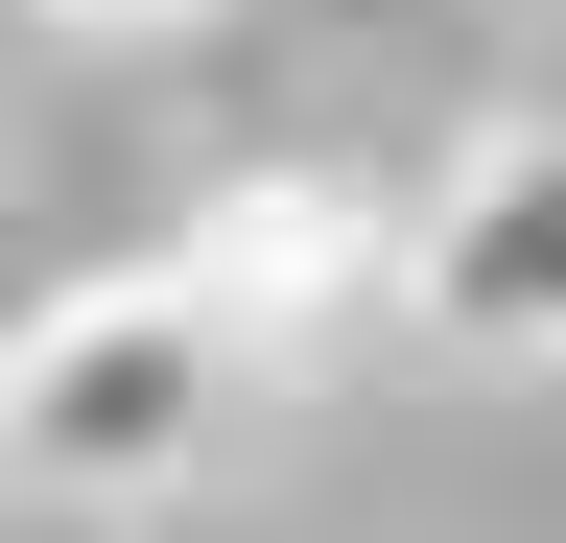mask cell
<instances>
[{
  "mask_svg": "<svg viewBox=\"0 0 566 543\" xmlns=\"http://www.w3.org/2000/svg\"><path fill=\"white\" fill-rule=\"evenodd\" d=\"M237 401V331L189 307V260H118V284H48L0 331V472L24 497H166Z\"/></svg>",
  "mask_w": 566,
  "mask_h": 543,
  "instance_id": "6da1fadb",
  "label": "cell"
},
{
  "mask_svg": "<svg viewBox=\"0 0 566 543\" xmlns=\"http://www.w3.org/2000/svg\"><path fill=\"white\" fill-rule=\"evenodd\" d=\"M401 307L449 355H566V118H472L401 213Z\"/></svg>",
  "mask_w": 566,
  "mask_h": 543,
  "instance_id": "7a4b0ae2",
  "label": "cell"
},
{
  "mask_svg": "<svg viewBox=\"0 0 566 543\" xmlns=\"http://www.w3.org/2000/svg\"><path fill=\"white\" fill-rule=\"evenodd\" d=\"M166 260H189V307L237 331V355H331L354 307H401V213H378L354 166H260V189H212Z\"/></svg>",
  "mask_w": 566,
  "mask_h": 543,
  "instance_id": "3957f363",
  "label": "cell"
},
{
  "mask_svg": "<svg viewBox=\"0 0 566 543\" xmlns=\"http://www.w3.org/2000/svg\"><path fill=\"white\" fill-rule=\"evenodd\" d=\"M48 24H166V0H48Z\"/></svg>",
  "mask_w": 566,
  "mask_h": 543,
  "instance_id": "277c9868",
  "label": "cell"
}]
</instances>
